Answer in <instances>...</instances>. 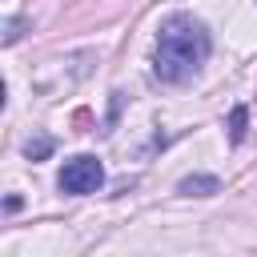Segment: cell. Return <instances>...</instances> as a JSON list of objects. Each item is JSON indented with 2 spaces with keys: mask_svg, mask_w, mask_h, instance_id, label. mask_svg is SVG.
<instances>
[{
  "mask_svg": "<svg viewBox=\"0 0 257 257\" xmlns=\"http://www.w3.org/2000/svg\"><path fill=\"white\" fill-rule=\"evenodd\" d=\"M56 185H60V193H68V197H84V193H96V189L104 185V169H100L96 157L80 153V157L64 161V169L56 173Z\"/></svg>",
  "mask_w": 257,
  "mask_h": 257,
  "instance_id": "2",
  "label": "cell"
},
{
  "mask_svg": "<svg viewBox=\"0 0 257 257\" xmlns=\"http://www.w3.org/2000/svg\"><path fill=\"white\" fill-rule=\"evenodd\" d=\"M245 128H249V108H245V104H237V108L229 112V141H233V145H241V141H245Z\"/></svg>",
  "mask_w": 257,
  "mask_h": 257,
  "instance_id": "4",
  "label": "cell"
},
{
  "mask_svg": "<svg viewBox=\"0 0 257 257\" xmlns=\"http://www.w3.org/2000/svg\"><path fill=\"white\" fill-rule=\"evenodd\" d=\"M20 28H24V20H4V36H0V40H4V44H12V40L20 36Z\"/></svg>",
  "mask_w": 257,
  "mask_h": 257,
  "instance_id": "6",
  "label": "cell"
},
{
  "mask_svg": "<svg viewBox=\"0 0 257 257\" xmlns=\"http://www.w3.org/2000/svg\"><path fill=\"white\" fill-rule=\"evenodd\" d=\"M209 48H213V40H209L205 24L193 20V16H185V12H177V16H169V20L161 24V32H157L153 72H157L165 84H181V80H189V76L205 64Z\"/></svg>",
  "mask_w": 257,
  "mask_h": 257,
  "instance_id": "1",
  "label": "cell"
},
{
  "mask_svg": "<svg viewBox=\"0 0 257 257\" xmlns=\"http://www.w3.org/2000/svg\"><path fill=\"white\" fill-rule=\"evenodd\" d=\"M177 193H185V197H213V193H221V181L209 177V173H193V177H185L177 185Z\"/></svg>",
  "mask_w": 257,
  "mask_h": 257,
  "instance_id": "3",
  "label": "cell"
},
{
  "mask_svg": "<svg viewBox=\"0 0 257 257\" xmlns=\"http://www.w3.org/2000/svg\"><path fill=\"white\" fill-rule=\"evenodd\" d=\"M52 149H56V141H52L48 133H36V137H28V141H24V153H28L32 161H44Z\"/></svg>",
  "mask_w": 257,
  "mask_h": 257,
  "instance_id": "5",
  "label": "cell"
}]
</instances>
